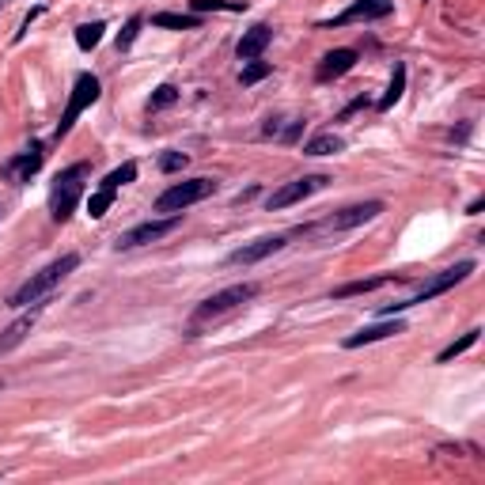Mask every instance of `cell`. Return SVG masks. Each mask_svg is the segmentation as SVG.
<instances>
[{"label": "cell", "instance_id": "obj_27", "mask_svg": "<svg viewBox=\"0 0 485 485\" xmlns=\"http://www.w3.org/2000/svg\"><path fill=\"white\" fill-rule=\"evenodd\" d=\"M175 102H179V88L175 83H160L152 91V99H148V110H163V107H175Z\"/></svg>", "mask_w": 485, "mask_h": 485}, {"label": "cell", "instance_id": "obj_18", "mask_svg": "<svg viewBox=\"0 0 485 485\" xmlns=\"http://www.w3.org/2000/svg\"><path fill=\"white\" fill-rule=\"evenodd\" d=\"M152 27H163V31H198L201 15H179V12H156Z\"/></svg>", "mask_w": 485, "mask_h": 485}, {"label": "cell", "instance_id": "obj_11", "mask_svg": "<svg viewBox=\"0 0 485 485\" xmlns=\"http://www.w3.org/2000/svg\"><path fill=\"white\" fill-rule=\"evenodd\" d=\"M277 250H285V235H266V239H254V242H247V247L231 250L228 262L231 266H254V262H262V258L277 254Z\"/></svg>", "mask_w": 485, "mask_h": 485}, {"label": "cell", "instance_id": "obj_5", "mask_svg": "<svg viewBox=\"0 0 485 485\" xmlns=\"http://www.w3.org/2000/svg\"><path fill=\"white\" fill-rule=\"evenodd\" d=\"M209 193H217V182L212 179H190V182H179V186H171V190H163L160 201H156V209L160 212H182V209H190V205L205 201Z\"/></svg>", "mask_w": 485, "mask_h": 485}, {"label": "cell", "instance_id": "obj_14", "mask_svg": "<svg viewBox=\"0 0 485 485\" xmlns=\"http://www.w3.org/2000/svg\"><path fill=\"white\" fill-rule=\"evenodd\" d=\"M273 42V27H266V23H254L250 31H242V39L235 46V53H239V61H254V57H262V50Z\"/></svg>", "mask_w": 485, "mask_h": 485}, {"label": "cell", "instance_id": "obj_26", "mask_svg": "<svg viewBox=\"0 0 485 485\" xmlns=\"http://www.w3.org/2000/svg\"><path fill=\"white\" fill-rule=\"evenodd\" d=\"M137 179V163L133 160H125L121 167H114V171L107 175V179H102V186H110V190H118V186H129Z\"/></svg>", "mask_w": 485, "mask_h": 485}, {"label": "cell", "instance_id": "obj_30", "mask_svg": "<svg viewBox=\"0 0 485 485\" xmlns=\"http://www.w3.org/2000/svg\"><path fill=\"white\" fill-rule=\"evenodd\" d=\"M300 133H303V118H300V121H292V125H288V129H281V133H277V137H281L285 144H292Z\"/></svg>", "mask_w": 485, "mask_h": 485}, {"label": "cell", "instance_id": "obj_28", "mask_svg": "<svg viewBox=\"0 0 485 485\" xmlns=\"http://www.w3.org/2000/svg\"><path fill=\"white\" fill-rule=\"evenodd\" d=\"M141 27H144V20H141V15H133V20H129L125 27H121V31H118V53H125L129 46L137 42V34H141Z\"/></svg>", "mask_w": 485, "mask_h": 485}, {"label": "cell", "instance_id": "obj_19", "mask_svg": "<svg viewBox=\"0 0 485 485\" xmlns=\"http://www.w3.org/2000/svg\"><path fill=\"white\" fill-rule=\"evenodd\" d=\"M341 148H345V141L338 133H319L303 144V156H338Z\"/></svg>", "mask_w": 485, "mask_h": 485}, {"label": "cell", "instance_id": "obj_24", "mask_svg": "<svg viewBox=\"0 0 485 485\" xmlns=\"http://www.w3.org/2000/svg\"><path fill=\"white\" fill-rule=\"evenodd\" d=\"M478 334H481V330H466V334H463V338H459V341H451V345H447V349L440 353V357H436V364H447V360H455V357H463V353H466V349H470V345H474V341H478Z\"/></svg>", "mask_w": 485, "mask_h": 485}, {"label": "cell", "instance_id": "obj_10", "mask_svg": "<svg viewBox=\"0 0 485 485\" xmlns=\"http://www.w3.org/2000/svg\"><path fill=\"white\" fill-rule=\"evenodd\" d=\"M383 212V201H364V205H349V209L334 212L319 224V231H349V228H360V224L376 220Z\"/></svg>", "mask_w": 485, "mask_h": 485}, {"label": "cell", "instance_id": "obj_2", "mask_svg": "<svg viewBox=\"0 0 485 485\" xmlns=\"http://www.w3.org/2000/svg\"><path fill=\"white\" fill-rule=\"evenodd\" d=\"M83 179H88V163H72L53 179V186H50V217L57 224H64L72 217V209H76V201L83 193Z\"/></svg>", "mask_w": 485, "mask_h": 485}, {"label": "cell", "instance_id": "obj_21", "mask_svg": "<svg viewBox=\"0 0 485 485\" xmlns=\"http://www.w3.org/2000/svg\"><path fill=\"white\" fill-rule=\"evenodd\" d=\"M102 31H107V23H99V20L76 27V46H80L83 53H91V50H95V46L102 42Z\"/></svg>", "mask_w": 485, "mask_h": 485}, {"label": "cell", "instance_id": "obj_6", "mask_svg": "<svg viewBox=\"0 0 485 485\" xmlns=\"http://www.w3.org/2000/svg\"><path fill=\"white\" fill-rule=\"evenodd\" d=\"M182 224L179 212H171V217H163V220H144V224H137V228H129L125 235H118L114 247L118 250H133V247H148V242H160L163 235H171L175 228Z\"/></svg>", "mask_w": 485, "mask_h": 485}, {"label": "cell", "instance_id": "obj_25", "mask_svg": "<svg viewBox=\"0 0 485 485\" xmlns=\"http://www.w3.org/2000/svg\"><path fill=\"white\" fill-rule=\"evenodd\" d=\"M193 12H247V0H193Z\"/></svg>", "mask_w": 485, "mask_h": 485}, {"label": "cell", "instance_id": "obj_9", "mask_svg": "<svg viewBox=\"0 0 485 485\" xmlns=\"http://www.w3.org/2000/svg\"><path fill=\"white\" fill-rule=\"evenodd\" d=\"M390 12H395V0H357V4H353V8H345L341 15H334V20H326L322 27H326V31H334V27H345V23L387 20Z\"/></svg>", "mask_w": 485, "mask_h": 485}, {"label": "cell", "instance_id": "obj_20", "mask_svg": "<svg viewBox=\"0 0 485 485\" xmlns=\"http://www.w3.org/2000/svg\"><path fill=\"white\" fill-rule=\"evenodd\" d=\"M402 91H406V64H395V76L387 83V95L379 99V110H390L398 99H402Z\"/></svg>", "mask_w": 485, "mask_h": 485}, {"label": "cell", "instance_id": "obj_17", "mask_svg": "<svg viewBox=\"0 0 485 485\" xmlns=\"http://www.w3.org/2000/svg\"><path fill=\"white\" fill-rule=\"evenodd\" d=\"M34 319H39V307H34L31 315H20V319H15V322L8 326L4 334H0V357H4V353H12L15 345H23V338H27V334H31Z\"/></svg>", "mask_w": 485, "mask_h": 485}, {"label": "cell", "instance_id": "obj_12", "mask_svg": "<svg viewBox=\"0 0 485 485\" xmlns=\"http://www.w3.org/2000/svg\"><path fill=\"white\" fill-rule=\"evenodd\" d=\"M353 64H357V50H330V53H326V57L319 61V69H315V80H319V83H330V80L345 76Z\"/></svg>", "mask_w": 485, "mask_h": 485}, {"label": "cell", "instance_id": "obj_16", "mask_svg": "<svg viewBox=\"0 0 485 485\" xmlns=\"http://www.w3.org/2000/svg\"><path fill=\"white\" fill-rule=\"evenodd\" d=\"M390 281H402V277H395V273H379V277H364V281H349V285H338L334 288V300H345V296H364V292H376V288H383Z\"/></svg>", "mask_w": 485, "mask_h": 485}, {"label": "cell", "instance_id": "obj_3", "mask_svg": "<svg viewBox=\"0 0 485 485\" xmlns=\"http://www.w3.org/2000/svg\"><path fill=\"white\" fill-rule=\"evenodd\" d=\"M99 95H102L99 76H91V72H80L76 83H72L69 102H64V114H61V121H57V129H53V137H57V141H61V137H69V129L76 125V118L91 107V102H99Z\"/></svg>", "mask_w": 485, "mask_h": 485}, {"label": "cell", "instance_id": "obj_13", "mask_svg": "<svg viewBox=\"0 0 485 485\" xmlns=\"http://www.w3.org/2000/svg\"><path fill=\"white\" fill-rule=\"evenodd\" d=\"M395 334H406V322H376V326H364V330L357 334H349L341 345L345 349H360V345H371V341H387V338H395Z\"/></svg>", "mask_w": 485, "mask_h": 485}, {"label": "cell", "instance_id": "obj_22", "mask_svg": "<svg viewBox=\"0 0 485 485\" xmlns=\"http://www.w3.org/2000/svg\"><path fill=\"white\" fill-rule=\"evenodd\" d=\"M114 193H118V190H110V186H99V190L88 198V217H91V220L107 217V209L114 205Z\"/></svg>", "mask_w": 485, "mask_h": 485}, {"label": "cell", "instance_id": "obj_23", "mask_svg": "<svg viewBox=\"0 0 485 485\" xmlns=\"http://www.w3.org/2000/svg\"><path fill=\"white\" fill-rule=\"evenodd\" d=\"M269 72H273V64H269V61H250V64H242V72H239V83H242V88H254V83L258 80H266L269 76Z\"/></svg>", "mask_w": 485, "mask_h": 485}, {"label": "cell", "instance_id": "obj_7", "mask_svg": "<svg viewBox=\"0 0 485 485\" xmlns=\"http://www.w3.org/2000/svg\"><path fill=\"white\" fill-rule=\"evenodd\" d=\"M326 182H330L326 175H303V179H296V182H288V186H281V190H273V193H269V198H266V209H269V212L288 209V205H296V201L311 198L315 190H322Z\"/></svg>", "mask_w": 485, "mask_h": 485}, {"label": "cell", "instance_id": "obj_15", "mask_svg": "<svg viewBox=\"0 0 485 485\" xmlns=\"http://www.w3.org/2000/svg\"><path fill=\"white\" fill-rule=\"evenodd\" d=\"M42 144H31V152H23V156H15V160H8L4 163V175H12V179L15 182H31V175L34 171H39V167H42Z\"/></svg>", "mask_w": 485, "mask_h": 485}, {"label": "cell", "instance_id": "obj_31", "mask_svg": "<svg viewBox=\"0 0 485 485\" xmlns=\"http://www.w3.org/2000/svg\"><path fill=\"white\" fill-rule=\"evenodd\" d=\"M481 205H485V198H474V201H470V209H466V212H470V217H474V212H481Z\"/></svg>", "mask_w": 485, "mask_h": 485}, {"label": "cell", "instance_id": "obj_8", "mask_svg": "<svg viewBox=\"0 0 485 485\" xmlns=\"http://www.w3.org/2000/svg\"><path fill=\"white\" fill-rule=\"evenodd\" d=\"M474 269H478V266H474V262H459V266H451V269H444V273H436L432 277V281H428V285H421V292H417V296H409V300H402L406 307H417V303H428V300H432V296H444L447 292V288H455V285H463L466 281V277H470L474 273Z\"/></svg>", "mask_w": 485, "mask_h": 485}, {"label": "cell", "instance_id": "obj_29", "mask_svg": "<svg viewBox=\"0 0 485 485\" xmlns=\"http://www.w3.org/2000/svg\"><path fill=\"white\" fill-rule=\"evenodd\" d=\"M186 163H190V156H186V152H163V156H160V171H163V175L182 171Z\"/></svg>", "mask_w": 485, "mask_h": 485}, {"label": "cell", "instance_id": "obj_4", "mask_svg": "<svg viewBox=\"0 0 485 485\" xmlns=\"http://www.w3.org/2000/svg\"><path fill=\"white\" fill-rule=\"evenodd\" d=\"M258 296V285L254 281H242V285H231V288H220V292H212L209 300L198 303V311H193V322H209V319H220V315L235 311L247 300H254Z\"/></svg>", "mask_w": 485, "mask_h": 485}, {"label": "cell", "instance_id": "obj_1", "mask_svg": "<svg viewBox=\"0 0 485 485\" xmlns=\"http://www.w3.org/2000/svg\"><path fill=\"white\" fill-rule=\"evenodd\" d=\"M76 266H80V254H61L57 262H50L46 269H39V273H34L31 281H23L20 288H15L12 300H8V307H31V303H42L46 296H50L53 288H57V285H61Z\"/></svg>", "mask_w": 485, "mask_h": 485}]
</instances>
